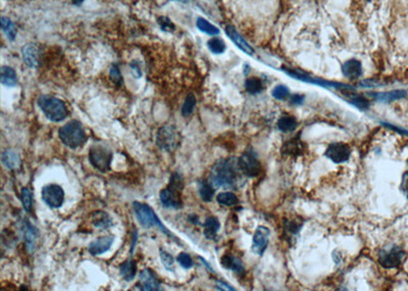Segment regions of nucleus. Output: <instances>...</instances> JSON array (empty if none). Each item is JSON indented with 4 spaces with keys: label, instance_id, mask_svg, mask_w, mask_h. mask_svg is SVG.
<instances>
[{
    "label": "nucleus",
    "instance_id": "obj_1",
    "mask_svg": "<svg viewBox=\"0 0 408 291\" xmlns=\"http://www.w3.org/2000/svg\"><path fill=\"white\" fill-rule=\"evenodd\" d=\"M243 176L239 167L238 158H222L213 164L208 177V182L214 188L238 189L244 183Z\"/></svg>",
    "mask_w": 408,
    "mask_h": 291
},
{
    "label": "nucleus",
    "instance_id": "obj_25",
    "mask_svg": "<svg viewBox=\"0 0 408 291\" xmlns=\"http://www.w3.org/2000/svg\"><path fill=\"white\" fill-rule=\"evenodd\" d=\"M1 76V83L6 87H14L17 84V76L15 70L10 67L3 65L0 69Z\"/></svg>",
    "mask_w": 408,
    "mask_h": 291
},
{
    "label": "nucleus",
    "instance_id": "obj_15",
    "mask_svg": "<svg viewBox=\"0 0 408 291\" xmlns=\"http://www.w3.org/2000/svg\"><path fill=\"white\" fill-rule=\"evenodd\" d=\"M114 242V236H102L89 244L88 250L92 255H99L108 251Z\"/></svg>",
    "mask_w": 408,
    "mask_h": 291
},
{
    "label": "nucleus",
    "instance_id": "obj_12",
    "mask_svg": "<svg viewBox=\"0 0 408 291\" xmlns=\"http://www.w3.org/2000/svg\"><path fill=\"white\" fill-rule=\"evenodd\" d=\"M270 231L265 226H258L253 234L252 251L254 254L262 255L269 242Z\"/></svg>",
    "mask_w": 408,
    "mask_h": 291
},
{
    "label": "nucleus",
    "instance_id": "obj_40",
    "mask_svg": "<svg viewBox=\"0 0 408 291\" xmlns=\"http://www.w3.org/2000/svg\"><path fill=\"white\" fill-rule=\"evenodd\" d=\"M271 95L278 100H283L288 97L289 95V89L285 85H277L273 88Z\"/></svg>",
    "mask_w": 408,
    "mask_h": 291
},
{
    "label": "nucleus",
    "instance_id": "obj_38",
    "mask_svg": "<svg viewBox=\"0 0 408 291\" xmlns=\"http://www.w3.org/2000/svg\"><path fill=\"white\" fill-rule=\"evenodd\" d=\"M176 261L184 268V269H191L194 264V261L192 259V257L190 256V254H188L187 252H181L177 256H176Z\"/></svg>",
    "mask_w": 408,
    "mask_h": 291
},
{
    "label": "nucleus",
    "instance_id": "obj_27",
    "mask_svg": "<svg viewBox=\"0 0 408 291\" xmlns=\"http://www.w3.org/2000/svg\"><path fill=\"white\" fill-rule=\"evenodd\" d=\"M276 126H277L278 130L282 131L283 133L293 132L297 127V120L294 116L284 115L278 118Z\"/></svg>",
    "mask_w": 408,
    "mask_h": 291
},
{
    "label": "nucleus",
    "instance_id": "obj_52",
    "mask_svg": "<svg viewBox=\"0 0 408 291\" xmlns=\"http://www.w3.org/2000/svg\"><path fill=\"white\" fill-rule=\"evenodd\" d=\"M177 1H186V0H177Z\"/></svg>",
    "mask_w": 408,
    "mask_h": 291
},
{
    "label": "nucleus",
    "instance_id": "obj_18",
    "mask_svg": "<svg viewBox=\"0 0 408 291\" xmlns=\"http://www.w3.org/2000/svg\"><path fill=\"white\" fill-rule=\"evenodd\" d=\"M342 71L345 77L351 80L357 79L362 74V66L360 61H358L357 59H349L343 64Z\"/></svg>",
    "mask_w": 408,
    "mask_h": 291
},
{
    "label": "nucleus",
    "instance_id": "obj_39",
    "mask_svg": "<svg viewBox=\"0 0 408 291\" xmlns=\"http://www.w3.org/2000/svg\"><path fill=\"white\" fill-rule=\"evenodd\" d=\"M157 22H158L160 29H161L162 31H164V32L171 33V32H173L174 29H175L173 22H172L167 16H160V17H158Z\"/></svg>",
    "mask_w": 408,
    "mask_h": 291
},
{
    "label": "nucleus",
    "instance_id": "obj_44",
    "mask_svg": "<svg viewBox=\"0 0 408 291\" xmlns=\"http://www.w3.org/2000/svg\"><path fill=\"white\" fill-rule=\"evenodd\" d=\"M382 125H384L385 127H387V128L393 130V131H396V132H398V133H401V134H404V135H407V136H408V130H404V129H401V128H398V127H396V126H393V125H390V124H386V123H382Z\"/></svg>",
    "mask_w": 408,
    "mask_h": 291
},
{
    "label": "nucleus",
    "instance_id": "obj_23",
    "mask_svg": "<svg viewBox=\"0 0 408 291\" xmlns=\"http://www.w3.org/2000/svg\"><path fill=\"white\" fill-rule=\"evenodd\" d=\"M204 236L207 239H214L219 228H220V223L215 216H208L205 222H204Z\"/></svg>",
    "mask_w": 408,
    "mask_h": 291
},
{
    "label": "nucleus",
    "instance_id": "obj_16",
    "mask_svg": "<svg viewBox=\"0 0 408 291\" xmlns=\"http://www.w3.org/2000/svg\"><path fill=\"white\" fill-rule=\"evenodd\" d=\"M304 151V144L300 140L299 137L291 138L289 141H286L283 145L282 152L286 155H301Z\"/></svg>",
    "mask_w": 408,
    "mask_h": 291
},
{
    "label": "nucleus",
    "instance_id": "obj_8",
    "mask_svg": "<svg viewBox=\"0 0 408 291\" xmlns=\"http://www.w3.org/2000/svg\"><path fill=\"white\" fill-rule=\"evenodd\" d=\"M155 141L161 150L171 152L178 144V135L173 126H163L157 131Z\"/></svg>",
    "mask_w": 408,
    "mask_h": 291
},
{
    "label": "nucleus",
    "instance_id": "obj_32",
    "mask_svg": "<svg viewBox=\"0 0 408 291\" xmlns=\"http://www.w3.org/2000/svg\"><path fill=\"white\" fill-rule=\"evenodd\" d=\"M245 88H246L247 92H249L251 94H256L263 90V83L260 79H258L256 77H251L246 80Z\"/></svg>",
    "mask_w": 408,
    "mask_h": 291
},
{
    "label": "nucleus",
    "instance_id": "obj_41",
    "mask_svg": "<svg viewBox=\"0 0 408 291\" xmlns=\"http://www.w3.org/2000/svg\"><path fill=\"white\" fill-rule=\"evenodd\" d=\"M350 102L352 104H354L355 106H357L358 108H360V109L367 108L368 104H369L368 101L365 98L360 97V96H351L350 97Z\"/></svg>",
    "mask_w": 408,
    "mask_h": 291
},
{
    "label": "nucleus",
    "instance_id": "obj_9",
    "mask_svg": "<svg viewBox=\"0 0 408 291\" xmlns=\"http://www.w3.org/2000/svg\"><path fill=\"white\" fill-rule=\"evenodd\" d=\"M43 201L51 208H59L64 202L63 189L57 184H48L42 188Z\"/></svg>",
    "mask_w": 408,
    "mask_h": 291
},
{
    "label": "nucleus",
    "instance_id": "obj_10",
    "mask_svg": "<svg viewBox=\"0 0 408 291\" xmlns=\"http://www.w3.org/2000/svg\"><path fill=\"white\" fill-rule=\"evenodd\" d=\"M404 256L405 253L400 247L393 246L389 249L385 248L379 251L378 262L386 269H393L400 265Z\"/></svg>",
    "mask_w": 408,
    "mask_h": 291
},
{
    "label": "nucleus",
    "instance_id": "obj_28",
    "mask_svg": "<svg viewBox=\"0 0 408 291\" xmlns=\"http://www.w3.org/2000/svg\"><path fill=\"white\" fill-rule=\"evenodd\" d=\"M198 191H199L200 198L205 202H209L213 199L215 190H214V187L209 182L203 181V182H200Z\"/></svg>",
    "mask_w": 408,
    "mask_h": 291
},
{
    "label": "nucleus",
    "instance_id": "obj_2",
    "mask_svg": "<svg viewBox=\"0 0 408 291\" xmlns=\"http://www.w3.org/2000/svg\"><path fill=\"white\" fill-rule=\"evenodd\" d=\"M184 182L182 175L177 172L173 173L169 179L166 188L162 189L159 193V200L163 207L171 209H180L183 206L182 191Z\"/></svg>",
    "mask_w": 408,
    "mask_h": 291
},
{
    "label": "nucleus",
    "instance_id": "obj_26",
    "mask_svg": "<svg viewBox=\"0 0 408 291\" xmlns=\"http://www.w3.org/2000/svg\"><path fill=\"white\" fill-rule=\"evenodd\" d=\"M375 99L382 101V102H390L394 100H398L404 98L407 93L404 90H393L390 92H379V93H372L371 94Z\"/></svg>",
    "mask_w": 408,
    "mask_h": 291
},
{
    "label": "nucleus",
    "instance_id": "obj_50",
    "mask_svg": "<svg viewBox=\"0 0 408 291\" xmlns=\"http://www.w3.org/2000/svg\"><path fill=\"white\" fill-rule=\"evenodd\" d=\"M199 259H200V260H201V261H202V263H203V264H204V265H205V266H206V268H207V269H208V270H209V271H210V272H212V273H213V272H214V271H213V270H212V268H211V266H210V265H209V263H208V262H207V261H206V260H205V259H204V258H203V257H201V256H199Z\"/></svg>",
    "mask_w": 408,
    "mask_h": 291
},
{
    "label": "nucleus",
    "instance_id": "obj_33",
    "mask_svg": "<svg viewBox=\"0 0 408 291\" xmlns=\"http://www.w3.org/2000/svg\"><path fill=\"white\" fill-rule=\"evenodd\" d=\"M196 106V97L194 96V94L190 93L186 96L185 101L182 105L181 108V113L183 116H189L190 114H192V112L194 111Z\"/></svg>",
    "mask_w": 408,
    "mask_h": 291
},
{
    "label": "nucleus",
    "instance_id": "obj_24",
    "mask_svg": "<svg viewBox=\"0 0 408 291\" xmlns=\"http://www.w3.org/2000/svg\"><path fill=\"white\" fill-rule=\"evenodd\" d=\"M119 273L123 280L132 281L137 274V264L133 258H130L119 265Z\"/></svg>",
    "mask_w": 408,
    "mask_h": 291
},
{
    "label": "nucleus",
    "instance_id": "obj_49",
    "mask_svg": "<svg viewBox=\"0 0 408 291\" xmlns=\"http://www.w3.org/2000/svg\"><path fill=\"white\" fill-rule=\"evenodd\" d=\"M137 237H138V233H137V231H135L134 232V235H133V242H132V248H131V253H133V251H134V248H135V244H136V241H137Z\"/></svg>",
    "mask_w": 408,
    "mask_h": 291
},
{
    "label": "nucleus",
    "instance_id": "obj_21",
    "mask_svg": "<svg viewBox=\"0 0 408 291\" xmlns=\"http://www.w3.org/2000/svg\"><path fill=\"white\" fill-rule=\"evenodd\" d=\"M1 161L6 168L16 169L20 165L19 155L12 149H6L1 155Z\"/></svg>",
    "mask_w": 408,
    "mask_h": 291
},
{
    "label": "nucleus",
    "instance_id": "obj_36",
    "mask_svg": "<svg viewBox=\"0 0 408 291\" xmlns=\"http://www.w3.org/2000/svg\"><path fill=\"white\" fill-rule=\"evenodd\" d=\"M109 78H110V80L112 81V83H113L114 85H116L117 87L122 86V84H123V78H122V76H121V74H120V70H119V68H118V66H117L116 64H112V66L110 67V70H109Z\"/></svg>",
    "mask_w": 408,
    "mask_h": 291
},
{
    "label": "nucleus",
    "instance_id": "obj_51",
    "mask_svg": "<svg viewBox=\"0 0 408 291\" xmlns=\"http://www.w3.org/2000/svg\"><path fill=\"white\" fill-rule=\"evenodd\" d=\"M72 1V3L73 4H76V5H79V4H82L85 0H71Z\"/></svg>",
    "mask_w": 408,
    "mask_h": 291
},
{
    "label": "nucleus",
    "instance_id": "obj_47",
    "mask_svg": "<svg viewBox=\"0 0 408 291\" xmlns=\"http://www.w3.org/2000/svg\"><path fill=\"white\" fill-rule=\"evenodd\" d=\"M303 100H304V97L301 96V95H298V94L293 95V96L291 97V102L294 103V104H301Z\"/></svg>",
    "mask_w": 408,
    "mask_h": 291
},
{
    "label": "nucleus",
    "instance_id": "obj_29",
    "mask_svg": "<svg viewBox=\"0 0 408 291\" xmlns=\"http://www.w3.org/2000/svg\"><path fill=\"white\" fill-rule=\"evenodd\" d=\"M216 201L224 206H234L237 205L239 203V199L236 196V194H234L231 191H224V192H220L217 196H216Z\"/></svg>",
    "mask_w": 408,
    "mask_h": 291
},
{
    "label": "nucleus",
    "instance_id": "obj_31",
    "mask_svg": "<svg viewBox=\"0 0 408 291\" xmlns=\"http://www.w3.org/2000/svg\"><path fill=\"white\" fill-rule=\"evenodd\" d=\"M196 26L201 32H203L207 35H217L219 33V30L215 26H213L212 23H210L207 19H205L203 17L197 18Z\"/></svg>",
    "mask_w": 408,
    "mask_h": 291
},
{
    "label": "nucleus",
    "instance_id": "obj_42",
    "mask_svg": "<svg viewBox=\"0 0 408 291\" xmlns=\"http://www.w3.org/2000/svg\"><path fill=\"white\" fill-rule=\"evenodd\" d=\"M301 227H302V223H298V221L292 220V221H289V222H288L286 228H287V230H288L290 233H292V234H297V233L300 231Z\"/></svg>",
    "mask_w": 408,
    "mask_h": 291
},
{
    "label": "nucleus",
    "instance_id": "obj_37",
    "mask_svg": "<svg viewBox=\"0 0 408 291\" xmlns=\"http://www.w3.org/2000/svg\"><path fill=\"white\" fill-rule=\"evenodd\" d=\"M159 256L161 259V262L163 264V266L167 270V271H173V257L165 250H160L159 252Z\"/></svg>",
    "mask_w": 408,
    "mask_h": 291
},
{
    "label": "nucleus",
    "instance_id": "obj_22",
    "mask_svg": "<svg viewBox=\"0 0 408 291\" xmlns=\"http://www.w3.org/2000/svg\"><path fill=\"white\" fill-rule=\"evenodd\" d=\"M225 32H226L227 36L234 41V43H235L238 47H240L243 51H245V52L248 53V54H252V53H253V49H252V48L249 46V44L242 38V36L239 35V33L235 30L234 27H232V26L226 27Z\"/></svg>",
    "mask_w": 408,
    "mask_h": 291
},
{
    "label": "nucleus",
    "instance_id": "obj_46",
    "mask_svg": "<svg viewBox=\"0 0 408 291\" xmlns=\"http://www.w3.org/2000/svg\"><path fill=\"white\" fill-rule=\"evenodd\" d=\"M216 288L221 289V290H235V288H233L232 286H230L228 284H226L222 281H216Z\"/></svg>",
    "mask_w": 408,
    "mask_h": 291
},
{
    "label": "nucleus",
    "instance_id": "obj_20",
    "mask_svg": "<svg viewBox=\"0 0 408 291\" xmlns=\"http://www.w3.org/2000/svg\"><path fill=\"white\" fill-rule=\"evenodd\" d=\"M92 223L96 228L102 229V230L108 229L109 227L113 226L111 216L107 212L102 211V210H97V211L93 212Z\"/></svg>",
    "mask_w": 408,
    "mask_h": 291
},
{
    "label": "nucleus",
    "instance_id": "obj_17",
    "mask_svg": "<svg viewBox=\"0 0 408 291\" xmlns=\"http://www.w3.org/2000/svg\"><path fill=\"white\" fill-rule=\"evenodd\" d=\"M220 262H221V265L223 268H225L226 270H231V271L235 272L239 276H242V275L245 274V269H244V265H243L242 261L239 258H237V257H235L233 255L224 254L221 257Z\"/></svg>",
    "mask_w": 408,
    "mask_h": 291
},
{
    "label": "nucleus",
    "instance_id": "obj_30",
    "mask_svg": "<svg viewBox=\"0 0 408 291\" xmlns=\"http://www.w3.org/2000/svg\"><path fill=\"white\" fill-rule=\"evenodd\" d=\"M1 28L3 30V32L5 33L6 37L10 40L13 41L15 39L16 36V29L14 23L12 22V20L6 16H2L1 17Z\"/></svg>",
    "mask_w": 408,
    "mask_h": 291
},
{
    "label": "nucleus",
    "instance_id": "obj_43",
    "mask_svg": "<svg viewBox=\"0 0 408 291\" xmlns=\"http://www.w3.org/2000/svg\"><path fill=\"white\" fill-rule=\"evenodd\" d=\"M400 188H401V191L408 198V171H406L402 176V181H401Z\"/></svg>",
    "mask_w": 408,
    "mask_h": 291
},
{
    "label": "nucleus",
    "instance_id": "obj_34",
    "mask_svg": "<svg viewBox=\"0 0 408 291\" xmlns=\"http://www.w3.org/2000/svg\"><path fill=\"white\" fill-rule=\"evenodd\" d=\"M20 200H21V204L23 209L27 212H31L32 207H33V193L32 191L27 188L23 187L20 191Z\"/></svg>",
    "mask_w": 408,
    "mask_h": 291
},
{
    "label": "nucleus",
    "instance_id": "obj_14",
    "mask_svg": "<svg viewBox=\"0 0 408 291\" xmlns=\"http://www.w3.org/2000/svg\"><path fill=\"white\" fill-rule=\"evenodd\" d=\"M21 56L24 61V63L31 67V68H36L40 65V52L39 48L33 44L29 43L22 46L21 48Z\"/></svg>",
    "mask_w": 408,
    "mask_h": 291
},
{
    "label": "nucleus",
    "instance_id": "obj_11",
    "mask_svg": "<svg viewBox=\"0 0 408 291\" xmlns=\"http://www.w3.org/2000/svg\"><path fill=\"white\" fill-rule=\"evenodd\" d=\"M351 148L348 144L342 142H335L327 146L325 156L335 163H343L350 158Z\"/></svg>",
    "mask_w": 408,
    "mask_h": 291
},
{
    "label": "nucleus",
    "instance_id": "obj_35",
    "mask_svg": "<svg viewBox=\"0 0 408 291\" xmlns=\"http://www.w3.org/2000/svg\"><path fill=\"white\" fill-rule=\"evenodd\" d=\"M207 46H208L209 50L214 54H220V53L224 52V50H225L224 42L218 38L210 39L207 43Z\"/></svg>",
    "mask_w": 408,
    "mask_h": 291
},
{
    "label": "nucleus",
    "instance_id": "obj_13",
    "mask_svg": "<svg viewBox=\"0 0 408 291\" xmlns=\"http://www.w3.org/2000/svg\"><path fill=\"white\" fill-rule=\"evenodd\" d=\"M138 289L148 290V291H158L162 290L160 281L151 269H144L140 273V284H137Z\"/></svg>",
    "mask_w": 408,
    "mask_h": 291
},
{
    "label": "nucleus",
    "instance_id": "obj_19",
    "mask_svg": "<svg viewBox=\"0 0 408 291\" xmlns=\"http://www.w3.org/2000/svg\"><path fill=\"white\" fill-rule=\"evenodd\" d=\"M37 236H38V233H37L36 228L26 220L24 227H23V238H24L27 249L30 252H33L35 250Z\"/></svg>",
    "mask_w": 408,
    "mask_h": 291
},
{
    "label": "nucleus",
    "instance_id": "obj_5",
    "mask_svg": "<svg viewBox=\"0 0 408 291\" xmlns=\"http://www.w3.org/2000/svg\"><path fill=\"white\" fill-rule=\"evenodd\" d=\"M38 105L44 115L51 122L58 123L67 116L66 105L59 98L50 95H41L38 98Z\"/></svg>",
    "mask_w": 408,
    "mask_h": 291
},
{
    "label": "nucleus",
    "instance_id": "obj_3",
    "mask_svg": "<svg viewBox=\"0 0 408 291\" xmlns=\"http://www.w3.org/2000/svg\"><path fill=\"white\" fill-rule=\"evenodd\" d=\"M133 210L134 213L139 221V223L144 227V228H158L163 234L167 235L169 238L173 239L174 241H177L175 236L161 223L157 214L154 212L153 208L149 206L146 203L135 201L133 203Z\"/></svg>",
    "mask_w": 408,
    "mask_h": 291
},
{
    "label": "nucleus",
    "instance_id": "obj_45",
    "mask_svg": "<svg viewBox=\"0 0 408 291\" xmlns=\"http://www.w3.org/2000/svg\"><path fill=\"white\" fill-rule=\"evenodd\" d=\"M130 66H131V68H132V70H133V75H134V77H136V78H140V77L142 76L141 68L139 67V65L135 64V61H134V62H132V63L130 64Z\"/></svg>",
    "mask_w": 408,
    "mask_h": 291
},
{
    "label": "nucleus",
    "instance_id": "obj_48",
    "mask_svg": "<svg viewBox=\"0 0 408 291\" xmlns=\"http://www.w3.org/2000/svg\"><path fill=\"white\" fill-rule=\"evenodd\" d=\"M189 221L194 225H199V217L196 214L189 215Z\"/></svg>",
    "mask_w": 408,
    "mask_h": 291
},
{
    "label": "nucleus",
    "instance_id": "obj_7",
    "mask_svg": "<svg viewBox=\"0 0 408 291\" xmlns=\"http://www.w3.org/2000/svg\"><path fill=\"white\" fill-rule=\"evenodd\" d=\"M239 167L245 177L254 178L260 175L262 167L256 153L251 149L245 150L238 158Z\"/></svg>",
    "mask_w": 408,
    "mask_h": 291
},
{
    "label": "nucleus",
    "instance_id": "obj_6",
    "mask_svg": "<svg viewBox=\"0 0 408 291\" xmlns=\"http://www.w3.org/2000/svg\"><path fill=\"white\" fill-rule=\"evenodd\" d=\"M113 154L105 146L93 145L89 150V161L99 172L106 173L110 169Z\"/></svg>",
    "mask_w": 408,
    "mask_h": 291
},
{
    "label": "nucleus",
    "instance_id": "obj_4",
    "mask_svg": "<svg viewBox=\"0 0 408 291\" xmlns=\"http://www.w3.org/2000/svg\"><path fill=\"white\" fill-rule=\"evenodd\" d=\"M58 135L61 142L72 149L83 146L87 141V135L82 124L75 119L63 125L59 129Z\"/></svg>",
    "mask_w": 408,
    "mask_h": 291
}]
</instances>
